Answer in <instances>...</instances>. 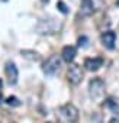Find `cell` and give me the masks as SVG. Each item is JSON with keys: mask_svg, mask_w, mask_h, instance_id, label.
Segmentation results:
<instances>
[{"mask_svg": "<svg viewBox=\"0 0 119 123\" xmlns=\"http://www.w3.org/2000/svg\"><path fill=\"white\" fill-rule=\"evenodd\" d=\"M109 123H119V114H118V117H116V116H115V117H112Z\"/></svg>", "mask_w": 119, "mask_h": 123, "instance_id": "16", "label": "cell"}, {"mask_svg": "<svg viewBox=\"0 0 119 123\" xmlns=\"http://www.w3.org/2000/svg\"><path fill=\"white\" fill-rule=\"evenodd\" d=\"M103 90H105V83L103 80L100 78H93L89 84V91H90V96L93 98H99L102 94H103Z\"/></svg>", "mask_w": 119, "mask_h": 123, "instance_id": "5", "label": "cell"}, {"mask_svg": "<svg viewBox=\"0 0 119 123\" xmlns=\"http://www.w3.org/2000/svg\"><path fill=\"white\" fill-rule=\"evenodd\" d=\"M118 100H115V98H112V97H109L107 100H106V106L107 107H110L113 111H116L118 109H119V103H116Z\"/></svg>", "mask_w": 119, "mask_h": 123, "instance_id": "13", "label": "cell"}, {"mask_svg": "<svg viewBox=\"0 0 119 123\" xmlns=\"http://www.w3.org/2000/svg\"><path fill=\"white\" fill-rule=\"evenodd\" d=\"M57 9L61 12L63 15H67V13H68V7H67V5H66L64 2H58V3H57Z\"/></svg>", "mask_w": 119, "mask_h": 123, "instance_id": "14", "label": "cell"}, {"mask_svg": "<svg viewBox=\"0 0 119 123\" xmlns=\"http://www.w3.org/2000/svg\"><path fill=\"white\" fill-rule=\"evenodd\" d=\"M6 103H7L9 106H12V107H19V106H20V100H19L18 97H15V96L7 97V98H6Z\"/></svg>", "mask_w": 119, "mask_h": 123, "instance_id": "12", "label": "cell"}, {"mask_svg": "<svg viewBox=\"0 0 119 123\" xmlns=\"http://www.w3.org/2000/svg\"><path fill=\"white\" fill-rule=\"evenodd\" d=\"M100 39H102V43H103L105 48L113 49L115 48V43H116V33L113 31H106V32L102 33Z\"/></svg>", "mask_w": 119, "mask_h": 123, "instance_id": "7", "label": "cell"}, {"mask_svg": "<svg viewBox=\"0 0 119 123\" xmlns=\"http://www.w3.org/2000/svg\"><path fill=\"white\" fill-rule=\"evenodd\" d=\"M60 68H61V58L58 55H51L44 64V73L48 77H54L60 71Z\"/></svg>", "mask_w": 119, "mask_h": 123, "instance_id": "3", "label": "cell"}, {"mask_svg": "<svg viewBox=\"0 0 119 123\" xmlns=\"http://www.w3.org/2000/svg\"><path fill=\"white\" fill-rule=\"evenodd\" d=\"M2 87H3V81L0 80V90H2Z\"/></svg>", "mask_w": 119, "mask_h": 123, "instance_id": "17", "label": "cell"}, {"mask_svg": "<svg viewBox=\"0 0 119 123\" xmlns=\"http://www.w3.org/2000/svg\"><path fill=\"white\" fill-rule=\"evenodd\" d=\"M2 98H3V96H2V91H0V103H2Z\"/></svg>", "mask_w": 119, "mask_h": 123, "instance_id": "18", "label": "cell"}, {"mask_svg": "<svg viewBox=\"0 0 119 123\" xmlns=\"http://www.w3.org/2000/svg\"><path fill=\"white\" fill-rule=\"evenodd\" d=\"M20 55L23 58H26V59H31V61H39L41 59L39 54L35 52V51H31V49H22L20 51Z\"/></svg>", "mask_w": 119, "mask_h": 123, "instance_id": "11", "label": "cell"}, {"mask_svg": "<svg viewBox=\"0 0 119 123\" xmlns=\"http://www.w3.org/2000/svg\"><path fill=\"white\" fill-rule=\"evenodd\" d=\"M94 7H93V2L92 0H83L81 6H80V15L81 16H90L93 13Z\"/></svg>", "mask_w": 119, "mask_h": 123, "instance_id": "10", "label": "cell"}, {"mask_svg": "<svg viewBox=\"0 0 119 123\" xmlns=\"http://www.w3.org/2000/svg\"><path fill=\"white\" fill-rule=\"evenodd\" d=\"M86 45H87V38L86 36L79 38V46H86Z\"/></svg>", "mask_w": 119, "mask_h": 123, "instance_id": "15", "label": "cell"}, {"mask_svg": "<svg viewBox=\"0 0 119 123\" xmlns=\"http://www.w3.org/2000/svg\"><path fill=\"white\" fill-rule=\"evenodd\" d=\"M76 54H77V51H76V48L74 46H71V45H67V46H64L63 48V51H61V58L66 61V62H73L74 61V58H76Z\"/></svg>", "mask_w": 119, "mask_h": 123, "instance_id": "9", "label": "cell"}, {"mask_svg": "<svg viewBox=\"0 0 119 123\" xmlns=\"http://www.w3.org/2000/svg\"><path fill=\"white\" fill-rule=\"evenodd\" d=\"M5 73H6V77L9 80V84H16L18 83V77H19V73H18V67L15 65V62L12 61H7L6 65H5Z\"/></svg>", "mask_w": 119, "mask_h": 123, "instance_id": "6", "label": "cell"}, {"mask_svg": "<svg viewBox=\"0 0 119 123\" xmlns=\"http://www.w3.org/2000/svg\"><path fill=\"white\" fill-rule=\"evenodd\" d=\"M102 65H103V58H100V56H96V58H87V59L84 61V68H86L87 71H92V73L97 71Z\"/></svg>", "mask_w": 119, "mask_h": 123, "instance_id": "8", "label": "cell"}, {"mask_svg": "<svg viewBox=\"0 0 119 123\" xmlns=\"http://www.w3.org/2000/svg\"><path fill=\"white\" fill-rule=\"evenodd\" d=\"M58 116L66 123H76L79 120V109L74 104H64L58 109Z\"/></svg>", "mask_w": 119, "mask_h": 123, "instance_id": "1", "label": "cell"}, {"mask_svg": "<svg viewBox=\"0 0 119 123\" xmlns=\"http://www.w3.org/2000/svg\"><path fill=\"white\" fill-rule=\"evenodd\" d=\"M67 80H68V83L73 84V86H77V84L81 83V80H83V71H81L80 65L73 64L71 67H68V71H67Z\"/></svg>", "mask_w": 119, "mask_h": 123, "instance_id": "4", "label": "cell"}, {"mask_svg": "<svg viewBox=\"0 0 119 123\" xmlns=\"http://www.w3.org/2000/svg\"><path fill=\"white\" fill-rule=\"evenodd\" d=\"M116 6H118V7H119V0H116Z\"/></svg>", "mask_w": 119, "mask_h": 123, "instance_id": "19", "label": "cell"}, {"mask_svg": "<svg viewBox=\"0 0 119 123\" xmlns=\"http://www.w3.org/2000/svg\"><path fill=\"white\" fill-rule=\"evenodd\" d=\"M60 29V23L55 19H42L36 25V32L39 35H52Z\"/></svg>", "mask_w": 119, "mask_h": 123, "instance_id": "2", "label": "cell"}]
</instances>
